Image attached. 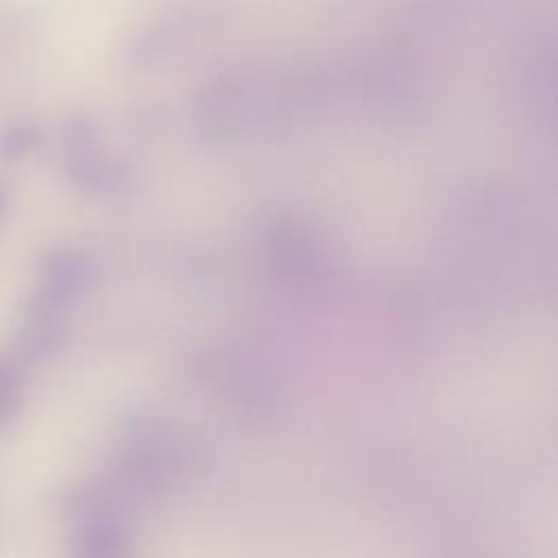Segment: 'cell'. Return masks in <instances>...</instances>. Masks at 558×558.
Wrapping results in <instances>:
<instances>
[{"label": "cell", "mask_w": 558, "mask_h": 558, "mask_svg": "<svg viewBox=\"0 0 558 558\" xmlns=\"http://www.w3.org/2000/svg\"><path fill=\"white\" fill-rule=\"evenodd\" d=\"M17 377L13 368L4 362H0V429H4L17 414Z\"/></svg>", "instance_id": "obj_1"}, {"label": "cell", "mask_w": 558, "mask_h": 558, "mask_svg": "<svg viewBox=\"0 0 558 558\" xmlns=\"http://www.w3.org/2000/svg\"><path fill=\"white\" fill-rule=\"evenodd\" d=\"M33 140V126L22 120H13L4 126L0 135V148L4 155H20L24 148H28Z\"/></svg>", "instance_id": "obj_2"}]
</instances>
